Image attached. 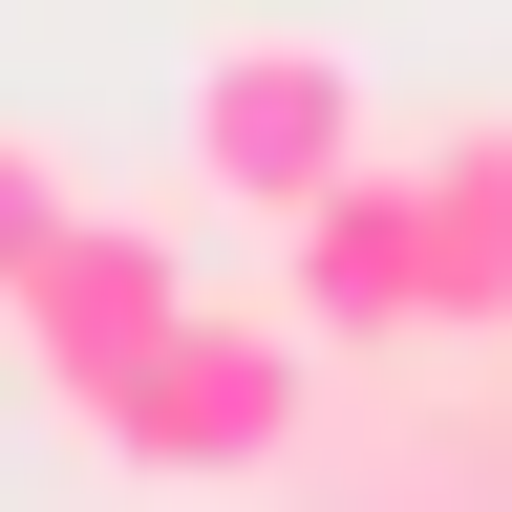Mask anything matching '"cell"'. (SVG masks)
I'll return each instance as SVG.
<instances>
[{
    "instance_id": "cell-1",
    "label": "cell",
    "mask_w": 512,
    "mask_h": 512,
    "mask_svg": "<svg viewBox=\"0 0 512 512\" xmlns=\"http://www.w3.org/2000/svg\"><path fill=\"white\" fill-rule=\"evenodd\" d=\"M299 427H320V342H299L278 299H192L171 342L86 406V448H107L128 491H278Z\"/></svg>"
},
{
    "instance_id": "cell-5",
    "label": "cell",
    "mask_w": 512,
    "mask_h": 512,
    "mask_svg": "<svg viewBox=\"0 0 512 512\" xmlns=\"http://www.w3.org/2000/svg\"><path fill=\"white\" fill-rule=\"evenodd\" d=\"M406 192H427V342H512V171H491V128L406 150Z\"/></svg>"
},
{
    "instance_id": "cell-4",
    "label": "cell",
    "mask_w": 512,
    "mask_h": 512,
    "mask_svg": "<svg viewBox=\"0 0 512 512\" xmlns=\"http://www.w3.org/2000/svg\"><path fill=\"white\" fill-rule=\"evenodd\" d=\"M278 320L320 363H406L427 342V192H406V150L342 171L320 214H278Z\"/></svg>"
},
{
    "instance_id": "cell-6",
    "label": "cell",
    "mask_w": 512,
    "mask_h": 512,
    "mask_svg": "<svg viewBox=\"0 0 512 512\" xmlns=\"http://www.w3.org/2000/svg\"><path fill=\"white\" fill-rule=\"evenodd\" d=\"M64 214H86V192H64V150H43V128H0V278H22Z\"/></svg>"
},
{
    "instance_id": "cell-7",
    "label": "cell",
    "mask_w": 512,
    "mask_h": 512,
    "mask_svg": "<svg viewBox=\"0 0 512 512\" xmlns=\"http://www.w3.org/2000/svg\"><path fill=\"white\" fill-rule=\"evenodd\" d=\"M491 171H512V107H491Z\"/></svg>"
},
{
    "instance_id": "cell-2",
    "label": "cell",
    "mask_w": 512,
    "mask_h": 512,
    "mask_svg": "<svg viewBox=\"0 0 512 512\" xmlns=\"http://www.w3.org/2000/svg\"><path fill=\"white\" fill-rule=\"evenodd\" d=\"M171 150H192V192H235V214L278 235L342 171H384V86H363V43H320V22H235V43H192Z\"/></svg>"
},
{
    "instance_id": "cell-3",
    "label": "cell",
    "mask_w": 512,
    "mask_h": 512,
    "mask_svg": "<svg viewBox=\"0 0 512 512\" xmlns=\"http://www.w3.org/2000/svg\"><path fill=\"white\" fill-rule=\"evenodd\" d=\"M171 320H192V256H171L150 214H64V235L22 256V278H0V342H22V384H43L64 427H86L107 384L171 342Z\"/></svg>"
}]
</instances>
